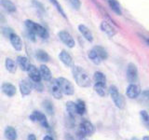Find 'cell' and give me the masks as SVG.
Segmentation results:
<instances>
[{
    "instance_id": "cell-1",
    "label": "cell",
    "mask_w": 149,
    "mask_h": 140,
    "mask_svg": "<svg viewBox=\"0 0 149 140\" xmlns=\"http://www.w3.org/2000/svg\"><path fill=\"white\" fill-rule=\"evenodd\" d=\"M72 74L74 80H76L77 84L79 87L88 88L91 85V79L90 76H88V72L85 69H83L81 66L74 65L72 68Z\"/></svg>"
},
{
    "instance_id": "cell-2",
    "label": "cell",
    "mask_w": 149,
    "mask_h": 140,
    "mask_svg": "<svg viewBox=\"0 0 149 140\" xmlns=\"http://www.w3.org/2000/svg\"><path fill=\"white\" fill-rule=\"evenodd\" d=\"M95 133V127L90 120H84L79 125V128L77 130V136L78 140H82L86 136H91Z\"/></svg>"
},
{
    "instance_id": "cell-3",
    "label": "cell",
    "mask_w": 149,
    "mask_h": 140,
    "mask_svg": "<svg viewBox=\"0 0 149 140\" xmlns=\"http://www.w3.org/2000/svg\"><path fill=\"white\" fill-rule=\"evenodd\" d=\"M25 26L27 28L28 31H30L32 33H34L36 36H40L41 38L47 39L49 37V32L46 29L45 27L42 25L38 24L35 22H33L31 20H26L25 21Z\"/></svg>"
},
{
    "instance_id": "cell-4",
    "label": "cell",
    "mask_w": 149,
    "mask_h": 140,
    "mask_svg": "<svg viewBox=\"0 0 149 140\" xmlns=\"http://www.w3.org/2000/svg\"><path fill=\"white\" fill-rule=\"evenodd\" d=\"M109 94L113 100L114 104L116 105V106L119 109H123L125 107V98L122 96V94H120L118 88H116L115 85H111L109 87Z\"/></svg>"
},
{
    "instance_id": "cell-5",
    "label": "cell",
    "mask_w": 149,
    "mask_h": 140,
    "mask_svg": "<svg viewBox=\"0 0 149 140\" xmlns=\"http://www.w3.org/2000/svg\"><path fill=\"white\" fill-rule=\"evenodd\" d=\"M56 82L58 83V85L62 91L63 94H66V95H73L74 94V86L73 84L70 82L68 79H66L65 78H56Z\"/></svg>"
},
{
    "instance_id": "cell-6",
    "label": "cell",
    "mask_w": 149,
    "mask_h": 140,
    "mask_svg": "<svg viewBox=\"0 0 149 140\" xmlns=\"http://www.w3.org/2000/svg\"><path fill=\"white\" fill-rule=\"evenodd\" d=\"M29 119L33 123H38L43 128L49 129V124L48 120H47V117L45 114L42 113V112L37 111V110L33 111L32 114L29 116Z\"/></svg>"
},
{
    "instance_id": "cell-7",
    "label": "cell",
    "mask_w": 149,
    "mask_h": 140,
    "mask_svg": "<svg viewBox=\"0 0 149 140\" xmlns=\"http://www.w3.org/2000/svg\"><path fill=\"white\" fill-rule=\"evenodd\" d=\"M127 78L130 83H136L138 80V70L132 63H130L127 66Z\"/></svg>"
},
{
    "instance_id": "cell-8",
    "label": "cell",
    "mask_w": 149,
    "mask_h": 140,
    "mask_svg": "<svg viewBox=\"0 0 149 140\" xmlns=\"http://www.w3.org/2000/svg\"><path fill=\"white\" fill-rule=\"evenodd\" d=\"M58 36L63 43L66 45L68 48H74V45H76V42H74L73 36L67 31H60L58 33Z\"/></svg>"
},
{
    "instance_id": "cell-9",
    "label": "cell",
    "mask_w": 149,
    "mask_h": 140,
    "mask_svg": "<svg viewBox=\"0 0 149 140\" xmlns=\"http://www.w3.org/2000/svg\"><path fill=\"white\" fill-rule=\"evenodd\" d=\"M141 92V88L136 83H130L127 90H126V94L130 99H135L140 95Z\"/></svg>"
},
{
    "instance_id": "cell-10",
    "label": "cell",
    "mask_w": 149,
    "mask_h": 140,
    "mask_svg": "<svg viewBox=\"0 0 149 140\" xmlns=\"http://www.w3.org/2000/svg\"><path fill=\"white\" fill-rule=\"evenodd\" d=\"M49 91L55 99H62L63 98V92L61 91L58 83L56 82V79L51 78L49 80Z\"/></svg>"
},
{
    "instance_id": "cell-11",
    "label": "cell",
    "mask_w": 149,
    "mask_h": 140,
    "mask_svg": "<svg viewBox=\"0 0 149 140\" xmlns=\"http://www.w3.org/2000/svg\"><path fill=\"white\" fill-rule=\"evenodd\" d=\"M19 86H20V92L22 96L29 95L33 90L32 82L30 79H23V80L20 82V85Z\"/></svg>"
},
{
    "instance_id": "cell-12",
    "label": "cell",
    "mask_w": 149,
    "mask_h": 140,
    "mask_svg": "<svg viewBox=\"0 0 149 140\" xmlns=\"http://www.w3.org/2000/svg\"><path fill=\"white\" fill-rule=\"evenodd\" d=\"M26 72L28 73L30 79L32 81H41V76L39 73V70L36 67L35 65L30 64L28 69L26 70Z\"/></svg>"
},
{
    "instance_id": "cell-13",
    "label": "cell",
    "mask_w": 149,
    "mask_h": 140,
    "mask_svg": "<svg viewBox=\"0 0 149 140\" xmlns=\"http://www.w3.org/2000/svg\"><path fill=\"white\" fill-rule=\"evenodd\" d=\"M1 90L4 94H6L8 97H12L16 94V87L11 83L4 82L1 86Z\"/></svg>"
},
{
    "instance_id": "cell-14",
    "label": "cell",
    "mask_w": 149,
    "mask_h": 140,
    "mask_svg": "<svg viewBox=\"0 0 149 140\" xmlns=\"http://www.w3.org/2000/svg\"><path fill=\"white\" fill-rule=\"evenodd\" d=\"M8 38H9V40H10V43H11V45L14 49L18 51L22 50V39H21L20 36H19L17 34H15V33H12V34L8 36Z\"/></svg>"
},
{
    "instance_id": "cell-15",
    "label": "cell",
    "mask_w": 149,
    "mask_h": 140,
    "mask_svg": "<svg viewBox=\"0 0 149 140\" xmlns=\"http://www.w3.org/2000/svg\"><path fill=\"white\" fill-rule=\"evenodd\" d=\"M100 27H101V30L104 33H105V34L110 37H113L116 34V30L107 22H102Z\"/></svg>"
},
{
    "instance_id": "cell-16",
    "label": "cell",
    "mask_w": 149,
    "mask_h": 140,
    "mask_svg": "<svg viewBox=\"0 0 149 140\" xmlns=\"http://www.w3.org/2000/svg\"><path fill=\"white\" fill-rule=\"evenodd\" d=\"M59 59L61 60L64 65H66L67 67L72 66L73 64V59H72V56L70 55L66 50H62L59 54Z\"/></svg>"
},
{
    "instance_id": "cell-17",
    "label": "cell",
    "mask_w": 149,
    "mask_h": 140,
    "mask_svg": "<svg viewBox=\"0 0 149 140\" xmlns=\"http://www.w3.org/2000/svg\"><path fill=\"white\" fill-rule=\"evenodd\" d=\"M39 73L41 78L44 79L45 81H49L51 78H52V75H51V72L49 68L45 64H42L40 68H39Z\"/></svg>"
},
{
    "instance_id": "cell-18",
    "label": "cell",
    "mask_w": 149,
    "mask_h": 140,
    "mask_svg": "<svg viewBox=\"0 0 149 140\" xmlns=\"http://www.w3.org/2000/svg\"><path fill=\"white\" fill-rule=\"evenodd\" d=\"M66 111L68 112L69 118L71 120L76 119V116L77 115V106H76V103L73 101H68L66 103Z\"/></svg>"
},
{
    "instance_id": "cell-19",
    "label": "cell",
    "mask_w": 149,
    "mask_h": 140,
    "mask_svg": "<svg viewBox=\"0 0 149 140\" xmlns=\"http://www.w3.org/2000/svg\"><path fill=\"white\" fill-rule=\"evenodd\" d=\"M4 134L7 140H17L18 137L17 131L12 126H7L6 129H5Z\"/></svg>"
},
{
    "instance_id": "cell-20",
    "label": "cell",
    "mask_w": 149,
    "mask_h": 140,
    "mask_svg": "<svg viewBox=\"0 0 149 140\" xmlns=\"http://www.w3.org/2000/svg\"><path fill=\"white\" fill-rule=\"evenodd\" d=\"M78 30H79V32L81 33V35L84 37H85V38L88 41H90V42H92L93 41V35H92V33H91V31L88 29V28L86 25L79 24L78 25Z\"/></svg>"
},
{
    "instance_id": "cell-21",
    "label": "cell",
    "mask_w": 149,
    "mask_h": 140,
    "mask_svg": "<svg viewBox=\"0 0 149 140\" xmlns=\"http://www.w3.org/2000/svg\"><path fill=\"white\" fill-rule=\"evenodd\" d=\"M94 91L99 94L101 97H105L107 95V90H106V84L104 83H94Z\"/></svg>"
},
{
    "instance_id": "cell-22",
    "label": "cell",
    "mask_w": 149,
    "mask_h": 140,
    "mask_svg": "<svg viewBox=\"0 0 149 140\" xmlns=\"http://www.w3.org/2000/svg\"><path fill=\"white\" fill-rule=\"evenodd\" d=\"M0 5L6 9L8 12L13 13L16 11V6L10 0H0Z\"/></svg>"
},
{
    "instance_id": "cell-23",
    "label": "cell",
    "mask_w": 149,
    "mask_h": 140,
    "mask_svg": "<svg viewBox=\"0 0 149 140\" xmlns=\"http://www.w3.org/2000/svg\"><path fill=\"white\" fill-rule=\"evenodd\" d=\"M17 62H18L19 66L21 67V69L22 70V71H26V70L28 69V67H29V65H30L29 60H28L25 56H18Z\"/></svg>"
},
{
    "instance_id": "cell-24",
    "label": "cell",
    "mask_w": 149,
    "mask_h": 140,
    "mask_svg": "<svg viewBox=\"0 0 149 140\" xmlns=\"http://www.w3.org/2000/svg\"><path fill=\"white\" fill-rule=\"evenodd\" d=\"M5 66H6V69L9 73L14 74L17 71V64L11 58L6 59V61H5Z\"/></svg>"
},
{
    "instance_id": "cell-25",
    "label": "cell",
    "mask_w": 149,
    "mask_h": 140,
    "mask_svg": "<svg viewBox=\"0 0 149 140\" xmlns=\"http://www.w3.org/2000/svg\"><path fill=\"white\" fill-rule=\"evenodd\" d=\"M107 1H108V5L110 8L116 14V15H121V14H122L120 5L116 0H107Z\"/></svg>"
},
{
    "instance_id": "cell-26",
    "label": "cell",
    "mask_w": 149,
    "mask_h": 140,
    "mask_svg": "<svg viewBox=\"0 0 149 140\" xmlns=\"http://www.w3.org/2000/svg\"><path fill=\"white\" fill-rule=\"evenodd\" d=\"M76 106H77V115H84L87 111V107H86V103L83 100L79 99L77 100V102L76 103Z\"/></svg>"
},
{
    "instance_id": "cell-27",
    "label": "cell",
    "mask_w": 149,
    "mask_h": 140,
    "mask_svg": "<svg viewBox=\"0 0 149 140\" xmlns=\"http://www.w3.org/2000/svg\"><path fill=\"white\" fill-rule=\"evenodd\" d=\"M93 80L94 83H104L106 84V77L105 75L101 71H96L93 75Z\"/></svg>"
},
{
    "instance_id": "cell-28",
    "label": "cell",
    "mask_w": 149,
    "mask_h": 140,
    "mask_svg": "<svg viewBox=\"0 0 149 140\" xmlns=\"http://www.w3.org/2000/svg\"><path fill=\"white\" fill-rule=\"evenodd\" d=\"M93 50H95V52L100 56V58L102 61L104 60H106L107 57H108V53H107V51L104 48H102V47L101 46H95L94 48H93Z\"/></svg>"
},
{
    "instance_id": "cell-29",
    "label": "cell",
    "mask_w": 149,
    "mask_h": 140,
    "mask_svg": "<svg viewBox=\"0 0 149 140\" xmlns=\"http://www.w3.org/2000/svg\"><path fill=\"white\" fill-rule=\"evenodd\" d=\"M36 57L37 58V60H39L40 62H49V54L46 52L45 50H38L36 51Z\"/></svg>"
},
{
    "instance_id": "cell-30",
    "label": "cell",
    "mask_w": 149,
    "mask_h": 140,
    "mask_svg": "<svg viewBox=\"0 0 149 140\" xmlns=\"http://www.w3.org/2000/svg\"><path fill=\"white\" fill-rule=\"evenodd\" d=\"M88 58H90V60L94 64H100L101 62H102L100 56L95 52V50H93V49L91 50L88 51Z\"/></svg>"
},
{
    "instance_id": "cell-31",
    "label": "cell",
    "mask_w": 149,
    "mask_h": 140,
    "mask_svg": "<svg viewBox=\"0 0 149 140\" xmlns=\"http://www.w3.org/2000/svg\"><path fill=\"white\" fill-rule=\"evenodd\" d=\"M43 107L45 108L46 112H48V114H49V115L54 114V106L49 100L43 101Z\"/></svg>"
},
{
    "instance_id": "cell-32",
    "label": "cell",
    "mask_w": 149,
    "mask_h": 140,
    "mask_svg": "<svg viewBox=\"0 0 149 140\" xmlns=\"http://www.w3.org/2000/svg\"><path fill=\"white\" fill-rule=\"evenodd\" d=\"M49 2L53 5V6L56 8V9L60 12V14L62 15L63 18H66V15H65V12L63 11V8H62V6L60 5V3L57 1V0H49Z\"/></svg>"
},
{
    "instance_id": "cell-33",
    "label": "cell",
    "mask_w": 149,
    "mask_h": 140,
    "mask_svg": "<svg viewBox=\"0 0 149 140\" xmlns=\"http://www.w3.org/2000/svg\"><path fill=\"white\" fill-rule=\"evenodd\" d=\"M140 117H141V120L143 123L146 124V126H148L149 123V116L146 110H141L140 111Z\"/></svg>"
},
{
    "instance_id": "cell-34",
    "label": "cell",
    "mask_w": 149,
    "mask_h": 140,
    "mask_svg": "<svg viewBox=\"0 0 149 140\" xmlns=\"http://www.w3.org/2000/svg\"><path fill=\"white\" fill-rule=\"evenodd\" d=\"M30 80H31V79H30ZM31 82H32L33 89H35L36 91L39 92H43L44 87H43V84H42L41 81H32V80H31Z\"/></svg>"
},
{
    "instance_id": "cell-35",
    "label": "cell",
    "mask_w": 149,
    "mask_h": 140,
    "mask_svg": "<svg viewBox=\"0 0 149 140\" xmlns=\"http://www.w3.org/2000/svg\"><path fill=\"white\" fill-rule=\"evenodd\" d=\"M69 3L71 4V6L74 8V9H79L81 6L80 0H68Z\"/></svg>"
},
{
    "instance_id": "cell-36",
    "label": "cell",
    "mask_w": 149,
    "mask_h": 140,
    "mask_svg": "<svg viewBox=\"0 0 149 140\" xmlns=\"http://www.w3.org/2000/svg\"><path fill=\"white\" fill-rule=\"evenodd\" d=\"M2 32H3L4 36H7V37H8L9 36H10V35L12 34V33H14L11 28H8V27H5V28H3Z\"/></svg>"
},
{
    "instance_id": "cell-37",
    "label": "cell",
    "mask_w": 149,
    "mask_h": 140,
    "mask_svg": "<svg viewBox=\"0 0 149 140\" xmlns=\"http://www.w3.org/2000/svg\"><path fill=\"white\" fill-rule=\"evenodd\" d=\"M27 140H36V136L34 134H28Z\"/></svg>"
},
{
    "instance_id": "cell-38",
    "label": "cell",
    "mask_w": 149,
    "mask_h": 140,
    "mask_svg": "<svg viewBox=\"0 0 149 140\" xmlns=\"http://www.w3.org/2000/svg\"><path fill=\"white\" fill-rule=\"evenodd\" d=\"M42 140H54L52 137L50 136V135H45V136L43 137V139Z\"/></svg>"
},
{
    "instance_id": "cell-39",
    "label": "cell",
    "mask_w": 149,
    "mask_h": 140,
    "mask_svg": "<svg viewBox=\"0 0 149 140\" xmlns=\"http://www.w3.org/2000/svg\"><path fill=\"white\" fill-rule=\"evenodd\" d=\"M65 140H74V138H73V136H72V135H70V134H66V135H65Z\"/></svg>"
},
{
    "instance_id": "cell-40",
    "label": "cell",
    "mask_w": 149,
    "mask_h": 140,
    "mask_svg": "<svg viewBox=\"0 0 149 140\" xmlns=\"http://www.w3.org/2000/svg\"><path fill=\"white\" fill-rule=\"evenodd\" d=\"M142 140H149V136H148V135H144Z\"/></svg>"
},
{
    "instance_id": "cell-41",
    "label": "cell",
    "mask_w": 149,
    "mask_h": 140,
    "mask_svg": "<svg viewBox=\"0 0 149 140\" xmlns=\"http://www.w3.org/2000/svg\"><path fill=\"white\" fill-rule=\"evenodd\" d=\"M130 140H139V139H138V138H136V137H132Z\"/></svg>"
}]
</instances>
